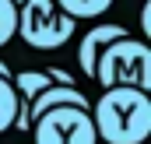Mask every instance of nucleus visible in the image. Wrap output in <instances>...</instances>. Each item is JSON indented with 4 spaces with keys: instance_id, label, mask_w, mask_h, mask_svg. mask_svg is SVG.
Returning <instances> with one entry per match:
<instances>
[{
    "instance_id": "f03ea898",
    "label": "nucleus",
    "mask_w": 151,
    "mask_h": 144,
    "mask_svg": "<svg viewBox=\"0 0 151 144\" xmlns=\"http://www.w3.org/2000/svg\"><path fill=\"white\" fill-rule=\"evenodd\" d=\"M91 81H99L102 91L106 88H137V91L151 95V49H148V42L130 39V35L109 42L95 60Z\"/></svg>"
},
{
    "instance_id": "1a4fd4ad",
    "label": "nucleus",
    "mask_w": 151,
    "mask_h": 144,
    "mask_svg": "<svg viewBox=\"0 0 151 144\" xmlns=\"http://www.w3.org/2000/svg\"><path fill=\"white\" fill-rule=\"evenodd\" d=\"M18 32V4L14 0H0V46H7Z\"/></svg>"
},
{
    "instance_id": "39448f33",
    "label": "nucleus",
    "mask_w": 151,
    "mask_h": 144,
    "mask_svg": "<svg viewBox=\"0 0 151 144\" xmlns=\"http://www.w3.org/2000/svg\"><path fill=\"white\" fill-rule=\"evenodd\" d=\"M63 106H74V109H91L88 102V95L81 91V88H67V84H49V88H42L35 95V102L28 109V120L35 123L42 112H49V109H63ZM32 130V127H28Z\"/></svg>"
},
{
    "instance_id": "0eeeda50",
    "label": "nucleus",
    "mask_w": 151,
    "mask_h": 144,
    "mask_svg": "<svg viewBox=\"0 0 151 144\" xmlns=\"http://www.w3.org/2000/svg\"><path fill=\"white\" fill-rule=\"evenodd\" d=\"M67 18H74V21H91V18H102L109 7H113V0H53Z\"/></svg>"
},
{
    "instance_id": "6e6552de",
    "label": "nucleus",
    "mask_w": 151,
    "mask_h": 144,
    "mask_svg": "<svg viewBox=\"0 0 151 144\" xmlns=\"http://www.w3.org/2000/svg\"><path fill=\"white\" fill-rule=\"evenodd\" d=\"M18 120V95L7 77H0V134H7Z\"/></svg>"
},
{
    "instance_id": "7ed1b4c3",
    "label": "nucleus",
    "mask_w": 151,
    "mask_h": 144,
    "mask_svg": "<svg viewBox=\"0 0 151 144\" xmlns=\"http://www.w3.org/2000/svg\"><path fill=\"white\" fill-rule=\"evenodd\" d=\"M77 21L67 18L53 0H21L18 4V32L28 49H60L74 35Z\"/></svg>"
},
{
    "instance_id": "20e7f679",
    "label": "nucleus",
    "mask_w": 151,
    "mask_h": 144,
    "mask_svg": "<svg viewBox=\"0 0 151 144\" xmlns=\"http://www.w3.org/2000/svg\"><path fill=\"white\" fill-rule=\"evenodd\" d=\"M28 134L35 137V144H95L99 141L88 109H74V106L42 112Z\"/></svg>"
},
{
    "instance_id": "9d476101",
    "label": "nucleus",
    "mask_w": 151,
    "mask_h": 144,
    "mask_svg": "<svg viewBox=\"0 0 151 144\" xmlns=\"http://www.w3.org/2000/svg\"><path fill=\"white\" fill-rule=\"evenodd\" d=\"M49 81H53V84H67V88H77V77L70 71H63V67H49Z\"/></svg>"
},
{
    "instance_id": "f257e3e1",
    "label": "nucleus",
    "mask_w": 151,
    "mask_h": 144,
    "mask_svg": "<svg viewBox=\"0 0 151 144\" xmlns=\"http://www.w3.org/2000/svg\"><path fill=\"white\" fill-rule=\"evenodd\" d=\"M95 137L106 144H144L151 137V95L137 88H106L88 109Z\"/></svg>"
},
{
    "instance_id": "9b49d317",
    "label": "nucleus",
    "mask_w": 151,
    "mask_h": 144,
    "mask_svg": "<svg viewBox=\"0 0 151 144\" xmlns=\"http://www.w3.org/2000/svg\"><path fill=\"white\" fill-rule=\"evenodd\" d=\"M0 77H7V81H11V67H7L4 60H0Z\"/></svg>"
},
{
    "instance_id": "423d86ee",
    "label": "nucleus",
    "mask_w": 151,
    "mask_h": 144,
    "mask_svg": "<svg viewBox=\"0 0 151 144\" xmlns=\"http://www.w3.org/2000/svg\"><path fill=\"white\" fill-rule=\"evenodd\" d=\"M130 32L123 28V25H95L88 35L81 39V49H77V63H81V71H84V77H91L95 74V60H99V53L109 46V42H116V39H127Z\"/></svg>"
},
{
    "instance_id": "f8f14e48",
    "label": "nucleus",
    "mask_w": 151,
    "mask_h": 144,
    "mask_svg": "<svg viewBox=\"0 0 151 144\" xmlns=\"http://www.w3.org/2000/svg\"><path fill=\"white\" fill-rule=\"evenodd\" d=\"M14 4H21V0H14Z\"/></svg>"
}]
</instances>
